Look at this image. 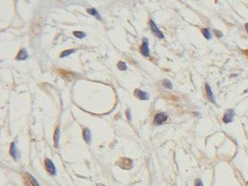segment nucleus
Masks as SVG:
<instances>
[{
	"label": "nucleus",
	"instance_id": "obj_3",
	"mask_svg": "<svg viewBox=\"0 0 248 186\" xmlns=\"http://www.w3.org/2000/svg\"><path fill=\"white\" fill-rule=\"evenodd\" d=\"M235 116V112L234 110L233 109H229L228 110L227 112H225L224 116H223V118L222 120L224 123L226 124H228V123H231V122L234 120V117Z\"/></svg>",
	"mask_w": 248,
	"mask_h": 186
},
{
	"label": "nucleus",
	"instance_id": "obj_21",
	"mask_svg": "<svg viewBox=\"0 0 248 186\" xmlns=\"http://www.w3.org/2000/svg\"><path fill=\"white\" fill-rule=\"evenodd\" d=\"M126 117H127V118L129 119L130 121L131 120V111L130 110H127L126 112Z\"/></svg>",
	"mask_w": 248,
	"mask_h": 186
},
{
	"label": "nucleus",
	"instance_id": "obj_11",
	"mask_svg": "<svg viewBox=\"0 0 248 186\" xmlns=\"http://www.w3.org/2000/svg\"><path fill=\"white\" fill-rule=\"evenodd\" d=\"M83 139L87 143H89L91 141V132L88 128L83 129Z\"/></svg>",
	"mask_w": 248,
	"mask_h": 186
},
{
	"label": "nucleus",
	"instance_id": "obj_22",
	"mask_svg": "<svg viewBox=\"0 0 248 186\" xmlns=\"http://www.w3.org/2000/svg\"><path fill=\"white\" fill-rule=\"evenodd\" d=\"M215 33L216 34V35L218 36V37H222V32H220V31H218V30H215Z\"/></svg>",
	"mask_w": 248,
	"mask_h": 186
},
{
	"label": "nucleus",
	"instance_id": "obj_1",
	"mask_svg": "<svg viewBox=\"0 0 248 186\" xmlns=\"http://www.w3.org/2000/svg\"><path fill=\"white\" fill-rule=\"evenodd\" d=\"M118 166H120L122 169H125V170H130L132 166H133V163H132V160H130V159L127 158H121L119 159V160L118 161Z\"/></svg>",
	"mask_w": 248,
	"mask_h": 186
},
{
	"label": "nucleus",
	"instance_id": "obj_10",
	"mask_svg": "<svg viewBox=\"0 0 248 186\" xmlns=\"http://www.w3.org/2000/svg\"><path fill=\"white\" fill-rule=\"evenodd\" d=\"M9 154H11V155L15 159V160H16L17 157H18V153H17L16 146V143H11V149H9Z\"/></svg>",
	"mask_w": 248,
	"mask_h": 186
},
{
	"label": "nucleus",
	"instance_id": "obj_14",
	"mask_svg": "<svg viewBox=\"0 0 248 186\" xmlns=\"http://www.w3.org/2000/svg\"><path fill=\"white\" fill-rule=\"evenodd\" d=\"M201 32H202L203 35L204 36L205 39H207V40H210V39H211V34H210V30H209L208 28H203L202 30H201Z\"/></svg>",
	"mask_w": 248,
	"mask_h": 186
},
{
	"label": "nucleus",
	"instance_id": "obj_8",
	"mask_svg": "<svg viewBox=\"0 0 248 186\" xmlns=\"http://www.w3.org/2000/svg\"><path fill=\"white\" fill-rule=\"evenodd\" d=\"M28 58V54L27 52V51L25 49H22V50L19 51L18 54L16 57V60H25Z\"/></svg>",
	"mask_w": 248,
	"mask_h": 186
},
{
	"label": "nucleus",
	"instance_id": "obj_23",
	"mask_svg": "<svg viewBox=\"0 0 248 186\" xmlns=\"http://www.w3.org/2000/svg\"><path fill=\"white\" fill-rule=\"evenodd\" d=\"M245 30H246V32L248 33V23L245 24Z\"/></svg>",
	"mask_w": 248,
	"mask_h": 186
},
{
	"label": "nucleus",
	"instance_id": "obj_19",
	"mask_svg": "<svg viewBox=\"0 0 248 186\" xmlns=\"http://www.w3.org/2000/svg\"><path fill=\"white\" fill-rule=\"evenodd\" d=\"M73 35H74L75 37H77L78 39H82L86 36V34L83 33V32H81V31H75L74 33H73Z\"/></svg>",
	"mask_w": 248,
	"mask_h": 186
},
{
	"label": "nucleus",
	"instance_id": "obj_6",
	"mask_svg": "<svg viewBox=\"0 0 248 186\" xmlns=\"http://www.w3.org/2000/svg\"><path fill=\"white\" fill-rule=\"evenodd\" d=\"M149 24H150V28L152 29V32L154 34V35H156V37L160 38V39H163L164 38V35L161 33L160 29L158 28V27L156 26V24L154 23V21L153 20H150V21H149Z\"/></svg>",
	"mask_w": 248,
	"mask_h": 186
},
{
	"label": "nucleus",
	"instance_id": "obj_18",
	"mask_svg": "<svg viewBox=\"0 0 248 186\" xmlns=\"http://www.w3.org/2000/svg\"><path fill=\"white\" fill-rule=\"evenodd\" d=\"M28 179L30 180V183H31V184L33 185V186H40V184H39V183L37 182V180L34 178L33 176L30 175V174H28Z\"/></svg>",
	"mask_w": 248,
	"mask_h": 186
},
{
	"label": "nucleus",
	"instance_id": "obj_12",
	"mask_svg": "<svg viewBox=\"0 0 248 186\" xmlns=\"http://www.w3.org/2000/svg\"><path fill=\"white\" fill-rule=\"evenodd\" d=\"M58 143H59V129H56L54 133V145L56 148L58 147Z\"/></svg>",
	"mask_w": 248,
	"mask_h": 186
},
{
	"label": "nucleus",
	"instance_id": "obj_16",
	"mask_svg": "<svg viewBox=\"0 0 248 186\" xmlns=\"http://www.w3.org/2000/svg\"><path fill=\"white\" fill-rule=\"evenodd\" d=\"M118 69H119V70H122V71L126 70H127V66L126 64V63L122 62V61H119V62L118 63Z\"/></svg>",
	"mask_w": 248,
	"mask_h": 186
},
{
	"label": "nucleus",
	"instance_id": "obj_15",
	"mask_svg": "<svg viewBox=\"0 0 248 186\" xmlns=\"http://www.w3.org/2000/svg\"><path fill=\"white\" fill-rule=\"evenodd\" d=\"M162 85L164 87L168 89H173V83H172L169 80H164L162 82Z\"/></svg>",
	"mask_w": 248,
	"mask_h": 186
},
{
	"label": "nucleus",
	"instance_id": "obj_4",
	"mask_svg": "<svg viewBox=\"0 0 248 186\" xmlns=\"http://www.w3.org/2000/svg\"><path fill=\"white\" fill-rule=\"evenodd\" d=\"M45 167L46 169V171L50 173L51 175H55L56 174V168L54 164L53 163V161L49 159H46L45 160Z\"/></svg>",
	"mask_w": 248,
	"mask_h": 186
},
{
	"label": "nucleus",
	"instance_id": "obj_13",
	"mask_svg": "<svg viewBox=\"0 0 248 186\" xmlns=\"http://www.w3.org/2000/svg\"><path fill=\"white\" fill-rule=\"evenodd\" d=\"M87 11H88V13L89 15H91V16H96V17H98V19H101V17H100V16L99 14V12H98L95 9H94V8H93V9H88Z\"/></svg>",
	"mask_w": 248,
	"mask_h": 186
},
{
	"label": "nucleus",
	"instance_id": "obj_5",
	"mask_svg": "<svg viewBox=\"0 0 248 186\" xmlns=\"http://www.w3.org/2000/svg\"><path fill=\"white\" fill-rule=\"evenodd\" d=\"M140 52L144 57H149V40L147 39H144L141 46H140Z\"/></svg>",
	"mask_w": 248,
	"mask_h": 186
},
{
	"label": "nucleus",
	"instance_id": "obj_7",
	"mask_svg": "<svg viewBox=\"0 0 248 186\" xmlns=\"http://www.w3.org/2000/svg\"><path fill=\"white\" fill-rule=\"evenodd\" d=\"M134 94L139 100H147L149 98L148 93L144 92L141 89H136L134 91Z\"/></svg>",
	"mask_w": 248,
	"mask_h": 186
},
{
	"label": "nucleus",
	"instance_id": "obj_2",
	"mask_svg": "<svg viewBox=\"0 0 248 186\" xmlns=\"http://www.w3.org/2000/svg\"><path fill=\"white\" fill-rule=\"evenodd\" d=\"M168 119V115L163 113V112H160V113L156 114V116L154 117V124L156 125H160L162 124L164 122L167 121Z\"/></svg>",
	"mask_w": 248,
	"mask_h": 186
},
{
	"label": "nucleus",
	"instance_id": "obj_20",
	"mask_svg": "<svg viewBox=\"0 0 248 186\" xmlns=\"http://www.w3.org/2000/svg\"><path fill=\"white\" fill-rule=\"evenodd\" d=\"M195 186H203L202 180L199 179V178H198V179L195 181Z\"/></svg>",
	"mask_w": 248,
	"mask_h": 186
},
{
	"label": "nucleus",
	"instance_id": "obj_17",
	"mask_svg": "<svg viewBox=\"0 0 248 186\" xmlns=\"http://www.w3.org/2000/svg\"><path fill=\"white\" fill-rule=\"evenodd\" d=\"M74 52H75L74 49H71V50H66V51H64V52L60 54V58H65V57H67V56H69L70 54H71V53H73Z\"/></svg>",
	"mask_w": 248,
	"mask_h": 186
},
{
	"label": "nucleus",
	"instance_id": "obj_9",
	"mask_svg": "<svg viewBox=\"0 0 248 186\" xmlns=\"http://www.w3.org/2000/svg\"><path fill=\"white\" fill-rule=\"evenodd\" d=\"M205 89H206V93H207L208 99L210 100L212 103H215V100L214 94H213V92H212V90H211V89H210V85L205 84Z\"/></svg>",
	"mask_w": 248,
	"mask_h": 186
}]
</instances>
